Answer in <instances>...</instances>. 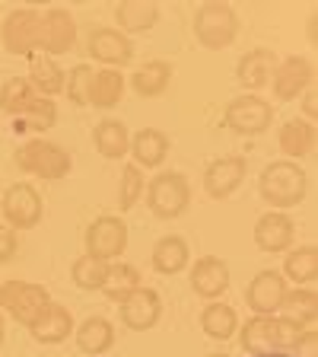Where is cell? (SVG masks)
Returning <instances> with one entry per match:
<instances>
[{
	"label": "cell",
	"instance_id": "d6a6232c",
	"mask_svg": "<svg viewBox=\"0 0 318 357\" xmlns=\"http://www.w3.org/2000/svg\"><path fill=\"white\" fill-rule=\"evenodd\" d=\"M54 125H58V105H54V99H45V96H35V99L29 102V109H26L19 119L13 121L16 134L51 131Z\"/></svg>",
	"mask_w": 318,
	"mask_h": 357
},
{
	"label": "cell",
	"instance_id": "f35d334b",
	"mask_svg": "<svg viewBox=\"0 0 318 357\" xmlns=\"http://www.w3.org/2000/svg\"><path fill=\"white\" fill-rule=\"evenodd\" d=\"M16 249H19V236H16L13 227L0 223V261H13Z\"/></svg>",
	"mask_w": 318,
	"mask_h": 357
},
{
	"label": "cell",
	"instance_id": "7c38bea8",
	"mask_svg": "<svg viewBox=\"0 0 318 357\" xmlns=\"http://www.w3.org/2000/svg\"><path fill=\"white\" fill-rule=\"evenodd\" d=\"M38 10L22 7L7 13L3 26H0V42L10 54H19V58H29L38 48Z\"/></svg>",
	"mask_w": 318,
	"mask_h": 357
},
{
	"label": "cell",
	"instance_id": "52a82bcc",
	"mask_svg": "<svg viewBox=\"0 0 318 357\" xmlns=\"http://www.w3.org/2000/svg\"><path fill=\"white\" fill-rule=\"evenodd\" d=\"M83 245H86V255L89 259H99V261H115L125 255L127 249V223L115 214H102L86 227L83 233Z\"/></svg>",
	"mask_w": 318,
	"mask_h": 357
},
{
	"label": "cell",
	"instance_id": "8d00e7d4",
	"mask_svg": "<svg viewBox=\"0 0 318 357\" xmlns=\"http://www.w3.org/2000/svg\"><path fill=\"white\" fill-rule=\"evenodd\" d=\"M70 278L80 290H102L105 281V261L89 259V255H80V259L70 265Z\"/></svg>",
	"mask_w": 318,
	"mask_h": 357
},
{
	"label": "cell",
	"instance_id": "1f68e13d",
	"mask_svg": "<svg viewBox=\"0 0 318 357\" xmlns=\"http://www.w3.org/2000/svg\"><path fill=\"white\" fill-rule=\"evenodd\" d=\"M115 20H118L121 32L131 38V32H150L159 22V7L156 3H143V0H127L115 7Z\"/></svg>",
	"mask_w": 318,
	"mask_h": 357
},
{
	"label": "cell",
	"instance_id": "5b68a950",
	"mask_svg": "<svg viewBox=\"0 0 318 357\" xmlns=\"http://www.w3.org/2000/svg\"><path fill=\"white\" fill-rule=\"evenodd\" d=\"M51 303V294L32 281H0V312H7L16 326L29 328Z\"/></svg>",
	"mask_w": 318,
	"mask_h": 357
},
{
	"label": "cell",
	"instance_id": "ac0fdd59",
	"mask_svg": "<svg viewBox=\"0 0 318 357\" xmlns=\"http://www.w3.org/2000/svg\"><path fill=\"white\" fill-rule=\"evenodd\" d=\"M274 64H277V54L271 48H252V52H245L236 64V80L245 93H255L258 96V89H264L271 83V74H274Z\"/></svg>",
	"mask_w": 318,
	"mask_h": 357
},
{
	"label": "cell",
	"instance_id": "ee69618b",
	"mask_svg": "<svg viewBox=\"0 0 318 357\" xmlns=\"http://www.w3.org/2000/svg\"><path fill=\"white\" fill-rule=\"evenodd\" d=\"M204 357H230V354H223V351H214V354H204Z\"/></svg>",
	"mask_w": 318,
	"mask_h": 357
},
{
	"label": "cell",
	"instance_id": "ba28073f",
	"mask_svg": "<svg viewBox=\"0 0 318 357\" xmlns=\"http://www.w3.org/2000/svg\"><path fill=\"white\" fill-rule=\"evenodd\" d=\"M0 214H3L7 227H13L16 233L32 230V227L42 223V214H45L42 195H38L29 182H13V185L3 192V198H0Z\"/></svg>",
	"mask_w": 318,
	"mask_h": 357
},
{
	"label": "cell",
	"instance_id": "484cf974",
	"mask_svg": "<svg viewBox=\"0 0 318 357\" xmlns=\"http://www.w3.org/2000/svg\"><path fill=\"white\" fill-rule=\"evenodd\" d=\"M74 338H77V348L89 357H105L115 344V326H111L105 316H89L83 319L80 326L74 328Z\"/></svg>",
	"mask_w": 318,
	"mask_h": 357
},
{
	"label": "cell",
	"instance_id": "cb8c5ba5",
	"mask_svg": "<svg viewBox=\"0 0 318 357\" xmlns=\"http://www.w3.org/2000/svg\"><path fill=\"white\" fill-rule=\"evenodd\" d=\"M127 153L134 156V166L141 169H159L169 156V137H166L159 128H143L131 137V150Z\"/></svg>",
	"mask_w": 318,
	"mask_h": 357
},
{
	"label": "cell",
	"instance_id": "b9f144b4",
	"mask_svg": "<svg viewBox=\"0 0 318 357\" xmlns=\"http://www.w3.org/2000/svg\"><path fill=\"white\" fill-rule=\"evenodd\" d=\"M3 338H7V322H3V312H0V344H3Z\"/></svg>",
	"mask_w": 318,
	"mask_h": 357
},
{
	"label": "cell",
	"instance_id": "8992f818",
	"mask_svg": "<svg viewBox=\"0 0 318 357\" xmlns=\"http://www.w3.org/2000/svg\"><path fill=\"white\" fill-rule=\"evenodd\" d=\"M223 125L232 134H242V137H258V134H264L274 125V105L267 99L255 96V93H242V96H236L226 105Z\"/></svg>",
	"mask_w": 318,
	"mask_h": 357
},
{
	"label": "cell",
	"instance_id": "e0dca14e",
	"mask_svg": "<svg viewBox=\"0 0 318 357\" xmlns=\"http://www.w3.org/2000/svg\"><path fill=\"white\" fill-rule=\"evenodd\" d=\"M191 290L200 300H220L230 290V265L220 255H204L191 265Z\"/></svg>",
	"mask_w": 318,
	"mask_h": 357
},
{
	"label": "cell",
	"instance_id": "4fadbf2b",
	"mask_svg": "<svg viewBox=\"0 0 318 357\" xmlns=\"http://www.w3.org/2000/svg\"><path fill=\"white\" fill-rule=\"evenodd\" d=\"M245 172H248V160L239 153L220 156L214 163H207L204 169V192L214 201H226L239 192V185L245 182Z\"/></svg>",
	"mask_w": 318,
	"mask_h": 357
},
{
	"label": "cell",
	"instance_id": "7bdbcfd3",
	"mask_svg": "<svg viewBox=\"0 0 318 357\" xmlns=\"http://www.w3.org/2000/svg\"><path fill=\"white\" fill-rule=\"evenodd\" d=\"M252 357H293V354H283V351H277V354H252Z\"/></svg>",
	"mask_w": 318,
	"mask_h": 357
},
{
	"label": "cell",
	"instance_id": "f1b7e54d",
	"mask_svg": "<svg viewBox=\"0 0 318 357\" xmlns=\"http://www.w3.org/2000/svg\"><path fill=\"white\" fill-rule=\"evenodd\" d=\"M200 328H204V335L214 338V342H230L239 332V312L232 310L230 303L210 300V303L204 306V312H200Z\"/></svg>",
	"mask_w": 318,
	"mask_h": 357
},
{
	"label": "cell",
	"instance_id": "ab89813d",
	"mask_svg": "<svg viewBox=\"0 0 318 357\" xmlns=\"http://www.w3.org/2000/svg\"><path fill=\"white\" fill-rule=\"evenodd\" d=\"M315 105H318V99H315V86H309V89L303 93V119H305V121L315 119Z\"/></svg>",
	"mask_w": 318,
	"mask_h": 357
},
{
	"label": "cell",
	"instance_id": "3957f363",
	"mask_svg": "<svg viewBox=\"0 0 318 357\" xmlns=\"http://www.w3.org/2000/svg\"><path fill=\"white\" fill-rule=\"evenodd\" d=\"M147 208L159 220H175L191 208V182L185 172L163 169L147 182Z\"/></svg>",
	"mask_w": 318,
	"mask_h": 357
},
{
	"label": "cell",
	"instance_id": "f546056e",
	"mask_svg": "<svg viewBox=\"0 0 318 357\" xmlns=\"http://www.w3.org/2000/svg\"><path fill=\"white\" fill-rule=\"evenodd\" d=\"M280 275L287 278V284L309 287L318 275V249L315 245H293V249H287V259H283Z\"/></svg>",
	"mask_w": 318,
	"mask_h": 357
},
{
	"label": "cell",
	"instance_id": "83f0119b",
	"mask_svg": "<svg viewBox=\"0 0 318 357\" xmlns=\"http://www.w3.org/2000/svg\"><path fill=\"white\" fill-rule=\"evenodd\" d=\"M93 144H96V150L105 160H121L131 150V131L118 119H102L93 128Z\"/></svg>",
	"mask_w": 318,
	"mask_h": 357
},
{
	"label": "cell",
	"instance_id": "603a6c76",
	"mask_svg": "<svg viewBox=\"0 0 318 357\" xmlns=\"http://www.w3.org/2000/svg\"><path fill=\"white\" fill-rule=\"evenodd\" d=\"M29 86L35 89V96L45 99H54L58 93H64V80H67V70L58 64L54 58L42 52H32L29 54Z\"/></svg>",
	"mask_w": 318,
	"mask_h": 357
},
{
	"label": "cell",
	"instance_id": "5bb4252c",
	"mask_svg": "<svg viewBox=\"0 0 318 357\" xmlns=\"http://www.w3.org/2000/svg\"><path fill=\"white\" fill-rule=\"evenodd\" d=\"M86 52L99 61V64L118 70V67L131 64L134 61V42L125 36L121 29H111V26H96L86 38Z\"/></svg>",
	"mask_w": 318,
	"mask_h": 357
},
{
	"label": "cell",
	"instance_id": "836d02e7",
	"mask_svg": "<svg viewBox=\"0 0 318 357\" xmlns=\"http://www.w3.org/2000/svg\"><path fill=\"white\" fill-rule=\"evenodd\" d=\"M283 316H289V319L303 322V326H312L318 316V297L312 287H293L287 290V297H283Z\"/></svg>",
	"mask_w": 318,
	"mask_h": 357
},
{
	"label": "cell",
	"instance_id": "7402d4cb",
	"mask_svg": "<svg viewBox=\"0 0 318 357\" xmlns=\"http://www.w3.org/2000/svg\"><path fill=\"white\" fill-rule=\"evenodd\" d=\"M239 344L248 357L252 354H277L280 338H277V316H252L239 326Z\"/></svg>",
	"mask_w": 318,
	"mask_h": 357
},
{
	"label": "cell",
	"instance_id": "6da1fadb",
	"mask_svg": "<svg viewBox=\"0 0 318 357\" xmlns=\"http://www.w3.org/2000/svg\"><path fill=\"white\" fill-rule=\"evenodd\" d=\"M309 192V176L299 163H289V160H274L267 163L258 176V195L267 208L283 211L299 208Z\"/></svg>",
	"mask_w": 318,
	"mask_h": 357
},
{
	"label": "cell",
	"instance_id": "2e32d148",
	"mask_svg": "<svg viewBox=\"0 0 318 357\" xmlns=\"http://www.w3.org/2000/svg\"><path fill=\"white\" fill-rule=\"evenodd\" d=\"M121 326L131 332H150L163 319V297L153 287H137L131 297L121 300Z\"/></svg>",
	"mask_w": 318,
	"mask_h": 357
},
{
	"label": "cell",
	"instance_id": "277c9868",
	"mask_svg": "<svg viewBox=\"0 0 318 357\" xmlns=\"http://www.w3.org/2000/svg\"><path fill=\"white\" fill-rule=\"evenodd\" d=\"M194 38L207 52H223L239 38V13L230 3H204L194 13Z\"/></svg>",
	"mask_w": 318,
	"mask_h": 357
},
{
	"label": "cell",
	"instance_id": "d590c367",
	"mask_svg": "<svg viewBox=\"0 0 318 357\" xmlns=\"http://www.w3.org/2000/svg\"><path fill=\"white\" fill-rule=\"evenodd\" d=\"M143 192H147V176H143L141 166L127 163L125 169H121V185H118V208L121 214L125 211H131L137 201L143 198Z\"/></svg>",
	"mask_w": 318,
	"mask_h": 357
},
{
	"label": "cell",
	"instance_id": "44dd1931",
	"mask_svg": "<svg viewBox=\"0 0 318 357\" xmlns=\"http://www.w3.org/2000/svg\"><path fill=\"white\" fill-rule=\"evenodd\" d=\"M74 328L77 326H74L70 310L51 300V303L45 306L42 316H38V319L29 326V335L35 338L38 344H61V342H67V338L74 335Z\"/></svg>",
	"mask_w": 318,
	"mask_h": 357
},
{
	"label": "cell",
	"instance_id": "60d3db41",
	"mask_svg": "<svg viewBox=\"0 0 318 357\" xmlns=\"http://www.w3.org/2000/svg\"><path fill=\"white\" fill-rule=\"evenodd\" d=\"M305 36H309V42L315 45V13L309 16V29H305Z\"/></svg>",
	"mask_w": 318,
	"mask_h": 357
},
{
	"label": "cell",
	"instance_id": "9c48e42d",
	"mask_svg": "<svg viewBox=\"0 0 318 357\" xmlns=\"http://www.w3.org/2000/svg\"><path fill=\"white\" fill-rule=\"evenodd\" d=\"M312 83H315V64L305 54H289V58L274 64V74H271L267 86L274 89V99L293 102V99L303 96Z\"/></svg>",
	"mask_w": 318,
	"mask_h": 357
},
{
	"label": "cell",
	"instance_id": "e575fe53",
	"mask_svg": "<svg viewBox=\"0 0 318 357\" xmlns=\"http://www.w3.org/2000/svg\"><path fill=\"white\" fill-rule=\"evenodd\" d=\"M32 99H35V89L29 86L26 77H10L3 83V89H0V109L7 112V115H13V119H19L22 112L29 109Z\"/></svg>",
	"mask_w": 318,
	"mask_h": 357
},
{
	"label": "cell",
	"instance_id": "9a60e30c",
	"mask_svg": "<svg viewBox=\"0 0 318 357\" xmlns=\"http://www.w3.org/2000/svg\"><path fill=\"white\" fill-rule=\"evenodd\" d=\"M252 236L261 252L280 255L287 249H293V243H296V223H293L289 214H283V211H267V214L258 217Z\"/></svg>",
	"mask_w": 318,
	"mask_h": 357
},
{
	"label": "cell",
	"instance_id": "7a4b0ae2",
	"mask_svg": "<svg viewBox=\"0 0 318 357\" xmlns=\"http://www.w3.org/2000/svg\"><path fill=\"white\" fill-rule=\"evenodd\" d=\"M16 166L26 176L45 178V182H61V178L70 176L74 169V160L61 144L48 141V137H32V141L19 144L16 147Z\"/></svg>",
	"mask_w": 318,
	"mask_h": 357
},
{
	"label": "cell",
	"instance_id": "d6986e66",
	"mask_svg": "<svg viewBox=\"0 0 318 357\" xmlns=\"http://www.w3.org/2000/svg\"><path fill=\"white\" fill-rule=\"evenodd\" d=\"M172 77H175V67H172L169 61L156 58V61H147V64L137 67V70L127 77V83H131V89L141 99H159L169 93Z\"/></svg>",
	"mask_w": 318,
	"mask_h": 357
},
{
	"label": "cell",
	"instance_id": "4316f807",
	"mask_svg": "<svg viewBox=\"0 0 318 357\" xmlns=\"http://www.w3.org/2000/svg\"><path fill=\"white\" fill-rule=\"evenodd\" d=\"M127 89V77L121 70H111V67H102L93 74L89 80V93H86V105H96V109H115V105L125 99Z\"/></svg>",
	"mask_w": 318,
	"mask_h": 357
},
{
	"label": "cell",
	"instance_id": "ffe728a7",
	"mask_svg": "<svg viewBox=\"0 0 318 357\" xmlns=\"http://www.w3.org/2000/svg\"><path fill=\"white\" fill-rule=\"evenodd\" d=\"M277 144H280V153L289 163H303L315 153V125L305 119L283 121L280 131H277Z\"/></svg>",
	"mask_w": 318,
	"mask_h": 357
},
{
	"label": "cell",
	"instance_id": "d4e9b609",
	"mask_svg": "<svg viewBox=\"0 0 318 357\" xmlns=\"http://www.w3.org/2000/svg\"><path fill=\"white\" fill-rule=\"evenodd\" d=\"M188 261H191V249H188V243L178 233H169V236L156 239L153 245V255H150V265H153L156 275H178V271H185Z\"/></svg>",
	"mask_w": 318,
	"mask_h": 357
},
{
	"label": "cell",
	"instance_id": "4dcf8cb0",
	"mask_svg": "<svg viewBox=\"0 0 318 357\" xmlns=\"http://www.w3.org/2000/svg\"><path fill=\"white\" fill-rule=\"evenodd\" d=\"M137 287H143L141 271L131 261H109L105 265V281H102V294L115 303H121L125 297H131Z\"/></svg>",
	"mask_w": 318,
	"mask_h": 357
},
{
	"label": "cell",
	"instance_id": "74e56055",
	"mask_svg": "<svg viewBox=\"0 0 318 357\" xmlns=\"http://www.w3.org/2000/svg\"><path fill=\"white\" fill-rule=\"evenodd\" d=\"M93 67L89 64H77L64 80V96L70 99V105H86V93H89V80H93Z\"/></svg>",
	"mask_w": 318,
	"mask_h": 357
},
{
	"label": "cell",
	"instance_id": "30bf717a",
	"mask_svg": "<svg viewBox=\"0 0 318 357\" xmlns=\"http://www.w3.org/2000/svg\"><path fill=\"white\" fill-rule=\"evenodd\" d=\"M74 42H77V22L67 10L51 7V10H45V13L38 16V48L35 52L54 58V54L70 52Z\"/></svg>",
	"mask_w": 318,
	"mask_h": 357
},
{
	"label": "cell",
	"instance_id": "8fae6325",
	"mask_svg": "<svg viewBox=\"0 0 318 357\" xmlns=\"http://www.w3.org/2000/svg\"><path fill=\"white\" fill-rule=\"evenodd\" d=\"M287 290H289L287 278L280 271H274V268H264L245 287V303H248V310H255V316H277Z\"/></svg>",
	"mask_w": 318,
	"mask_h": 357
}]
</instances>
